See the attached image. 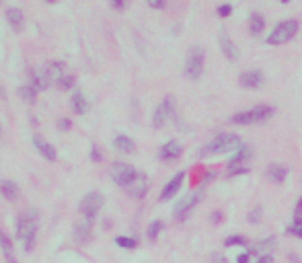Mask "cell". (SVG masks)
I'll use <instances>...</instances> for the list:
<instances>
[{"instance_id":"1","label":"cell","mask_w":302,"mask_h":263,"mask_svg":"<svg viewBox=\"0 0 302 263\" xmlns=\"http://www.w3.org/2000/svg\"><path fill=\"white\" fill-rule=\"evenodd\" d=\"M240 146V138L237 134H220L218 138H214L210 144H206L200 150V159H210L216 154H226V152H235Z\"/></svg>"},{"instance_id":"2","label":"cell","mask_w":302,"mask_h":263,"mask_svg":"<svg viewBox=\"0 0 302 263\" xmlns=\"http://www.w3.org/2000/svg\"><path fill=\"white\" fill-rule=\"evenodd\" d=\"M275 113V109L271 105H257L253 109H247V111H240V113H235L230 117L232 124L237 126H251V124H261V121H267L271 115Z\"/></svg>"},{"instance_id":"3","label":"cell","mask_w":302,"mask_h":263,"mask_svg":"<svg viewBox=\"0 0 302 263\" xmlns=\"http://www.w3.org/2000/svg\"><path fill=\"white\" fill-rule=\"evenodd\" d=\"M16 236L25 243V249L33 251L35 249V239H37V216L35 212H27L25 216H21L19 226H16Z\"/></svg>"},{"instance_id":"4","label":"cell","mask_w":302,"mask_h":263,"mask_svg":"<svg viewBox=\"0 0 302 263\" xmlns=\"http://www.w3.org/2000/svg\"><path fill=\"white\" fill-rule=\"evenodd\" d=\"M298 29H300L298 21H294V19L282 21L271 29L270 35H267V43H270V46H284V43H288L296 37Z\"/></svg>"},{"instance_id":"5","label":"cell","mask_w":302,"mask_h":263,"mask_svg":"<svg viewBox=\"0 0 302 263\" xmlns=\"http://www.w3.org/2000/svg\"><path fill=\"white\" fill-rule=\"evenodd\" d=\"M204 62H206V51L202 48H191L185 62V76L197 81L204 74Z\"/></svg>"},{"instance_id":"6","label":"cell","mask_w":302,"mask_h":263,"mask_svg":"<svg viewBox=\"0 0 302 263\" xmlns=\"http://www.w3.org/2000/svg\"><path fill=\"white\" fill-rule=\"evenodd\" d=\"M103 204H105V199H103V196L99 194V191H89V194L80 199V214H82V218H91V220H95L97 214L101 212Z\"/></svg>"},{"instance_id":"7","label":"cell","mask_w":302,"mask_h":263,"mask_svg":"<svg viewBox=\"0 0 302 263\" xmlns=\"http://www.w3.org/2000/svg\"><path fill=\"white\" fill-rule=\"evenodd\" d=\"M175 117V99L173 97H165L162 103L154 109V115H152V126L160 130L169 124V119Z\"/></svg>"},{"instance_id":"8","label":"cell","mask_w":302,"mask_h":263,"mask_svg":"<svg viewBox=\"0 0 302 263\" xmlns=\"http://www.w3.org/2000/svg\"><path fill=\"white\" fill-rule=\"evenodd\" d=\"M136 175H138V171L127 163H113L111 164V179H113L119 187H127L129 183L136 179Z\"/></svg>"},{"instance_id":"9","label":"cell","mask_w":302,"mask_h":263,"mask_svg":"<svg viewBox=\"0 0 302 263\" xmlns=\"http://www.w3.org/2000/svg\"><path fill=\"white\" fill-rule=\"evenodd\" d=\"M200 199H202V191H193V194H187V196L175 206V218H177V220H187L189 214H191V210H193L197 204H200Z\"/></svg>"},{"instance_id":"10","label":"cell","mask_w":302,"mask_h":263,"mask_svg":"<svg viewBox=\"0 0 302 263\" xmlns=\"http://www.w3.org/2000/svg\"><path fill=\"white\" fill-rule=\"evenodd\" d=\"M263 82H265V74L261 72V70H245V72L238 76V84L247 91L261 89Z\"/></svg>"},{"instance_id":"11","label":"cell","mask_w":302,"mask_h":263,"mask_svg":"<svg viewBox=\"0 0 302 263\" xmlns=\"http://www.w3.org/2000/svg\"><path fill=\"white\" fill-rule=\"evenodd\" d=\"M218 43H220V49H222L224 58L230 60V62H237L238 56H240V54H238V48H237V43L228 37V33L224 31V29L218 33Z\"/></svg>"},{"instance_id":"12","label":"cell","mask_w":302,"mask_h":263,"mask_svg":"<svg viewBox=\"0 0 302 263\" xmlns=\"http://www.w3.org/2000/svg\"><path fill=\"white\" fill-rule=\"evenodd\" d=\"M183 181H185V173H177L175 177L165 185V189L160 191V201H169L171 197H175L179 194L181 185H183Z\"/></svg>"},{"instance_id":"13","label":"cell","mask_w":302,"mask_h":263,"mask_svg":"<svg viewBox=\"0 0 302 263\" xmlns=\"http://www.w3.org/2000/svg\"><path fill=\"white\" fill-rule=\"evenodd\" d=\"M265 175H267V179H270L271 183L282 185V183H286V179H288V166L280 164V163H271L270 166H267Z\"/></svg>"},{"instance_id":"14","label":"cell","mask_w":302,"mask_h":263,"mask_svg":"<svg viewBox=\"0 0 302 263\" xmlns=\"http://www.w3.org/2000/svg\"><path fill=\"white\" fill-rule=\"evenodd\" d=\"M126 189H127V194L132 196L134 199H142V197L146 196V191H148V179H146L144 175L138 173V175H136V179H134L132 183H129V185H127Z\"/></svg>"},{"instance_id":"15","label":"cell","mask_w":302,"mask_h":263,"mask_svg":"<svg viewBox=\"0 0 302 263\" xmlns=\"http://www.w3.org/2000/svg\"><path fill=\"white\" fill-rule=\"evenodd\" d=\"M181 154H183V148H181V144L175 142V140H171V142L162 144L160 146V152H159V156H160L162 161H177Z\"/></svg>"},{"instance_id":"16","label":"cell","mask_w":302,"mask_h":263,"mask_svg":"<svg viewBox=\"0 0 302 263\" xmlns=\"http://www.w3.org/2000/svg\"><path fill=\"white\" fill-rule=\"evenodd\" d=\"M49 82H51V78H49V74H48V68L37 66V68L31 70V84L35 86V89H41V91L48 89Z\"/></svg>"},{"instance_id":"17","label":"cell","mask_w":302,"mask_h":263,"mask_svg":"<svg viewBox=\"0 0 302 263\" xmlns=\"http://www.w3.org/2000/svg\"><path fill=\"white\" fill-rule=\"evenodd\" d=\"M74 236L79 239V243H89L93 239V220L91 218H82V220H79Z\"/></svg>"},{"instance_id":"18","label":"cell","mask_w":302,"mask_h":263,"mask_svg":"<svg viewBox=\"0 0 302 263\" xmlns=\"http://www.w3.org/2000/svg\"><path fill=\"white\" fill-rule=\"evenodd\" d=\"M33 144H35V148H37V152L43 156L46 161H49V163H54L56 159H58V152H56V148L51 146L49 142H43V140L35 134L33 136Z\"/></svg>"},{"instance_id":"19","label":"cell","mask_w":302,"mask_h":263,"mask_svg":"<svg viewBox=\"0 0 302 263\" xmlns=\"http://www.w3.org/2000/svg\"><path fill=\"white\" fill-rule=\"evenodd\" d=\"M251 156H253V148L247 146V144H240L237 150L232 152L228 164H247L249 161H251Z\"/></svg>"},{"instance_id":"20","label":"cell","mask_w":302,"mask_h":263,"mask_svg":"<svg viewBox=\"0 0 302 263\" xmlns=\"http://www.w3.org/2000/svg\"><path fill=\"white\" fill-rule=\"evenodd\" d=\"M6 21L15 31H21L23 25H25V15H23L21 8L11 6V8H6Z\"/></svg>"},{"instance_id":"21","label":"cell","mask_w":302,"mask_h":263,"mask_svg":"<svg viewBox=\"0 0 302 263\" xmlns=\"http://www.w3.org/2000/svg\"><path fill=\"white\" fill-rule=\"evenodd\" d=\"M113 146L117 148L119 152H124V154H132L136 150V142L129 136H124V134L113 140Z\"/></svg>"},{"instance_id":"22","label":"cell","mask_w":302,"mask_h":263,"mask_svg":"<svg viewBox=\"0 0 302 263\" xmlns=\"http://www.w3.org/2000/svg\"><path fill=\"white\" fill-rule=\"evenodd\" d=\"M265 16L259 15V13H253L251 16H249V31H251V35H261L265 31Z\"/></svg>"},{"instance_id":"23","label":"cell","mask_w":302,"mask_h":263,"mask_svg":"<svg viewBox=\"0 0 302 263\" xmlns=\"http://www.w3.org/2000/svg\"><path fill=\"white\" fill-rule=\"evenodd\" d=\"M0 191H2V196H4L8 201L19 199V187H16V183L11 181V179H4L2 183H0Z\"/></svg>"},{"instance_id":"24","label":"cell","mask_w":302,"mask_h":263,"mask_svg":"<svg viewBox=\"0 0 302 263\" xmlns=\"http://www.w3.org/2000/svg\"><path fill=\"white\" fill-rule=\"evenodd\" d=\"M19 97L25 101V103H35V99H37V89L33 84H25V86H21L19 89Z\"/></svg>"},{"instance_id":"25","label":"cell","mask_w":302,"mask_h":263,"mask_svg":"<svg viewBox=\"0 0 302 263\" xmlns=\"http://www.w3.org/2000/svg\"><path fill=\"white\" fill-rule=\"evenodd\" d=\"M48 68V74H49V78L54 82H60L64 78V64L62 62H51L49 66H46Z\"/></svg>"},{"instance_id":"26","label":"cell","mask_w":302,"mask_h":263,"mask_svg":"<svg viewBox=\"0 0 302 263\" xmlns=\"http://www.w3.org/2000/svg\"><path fill=\"white\" fill-rule=\"evenodd\" d=\"M72 107H74V111L79 113V115H84V113L89 111V101L84 99L82 93H76L72 97Z\"/></svg>"},{"instance_id":"27","label":"cell","mask_w":302,"mask_h":263,"mask_svg":"<svg viewBox=\"0 0 302 263\" xmlns=\"http://www.w3.org/2000/svg\"><path fill=\"white\" fill-rule=\"evenodd\" d=\"M162 229H165V222H162V220H154V222H150V226H148V230H146V234H148V239H150V241H157V239H159V234L162 232Z\"/></svg>"},{"instance_id":"28","label":"cell","mask_w":302,"mask_h":263,"mask_svg":"<svg viewBox=\"0 0 302 263\" xmlns=\"http://www.w3.org/2000/svg\"><path fill=\"white\" fill-rule=\"evenodd\" d=\"M224 247H247V239L243 234H230L224 241Z\"/></svg>"},{"instance_id":"29","label":"cell","mask_w":302,"mask_h":263,"mask_svg":"<svg viewBox=\"0 0 302 263\" xmlns=\"http://www.w3.org/2000/svg\"><path fill=\"white\" fill-rule=\"evenodd\" d=\"M249 171H251V166H249V164H228V166H226L228 177H237V175H247Z\"/></svg>"},{"instance_id":"30","label":"cell","mask_w":302,"mask_h":263,"mask_svg":"<svg viewBox=\"0 0 302 263\" xmlns=\"http://www.w3.org/2000/svg\"><path fill=\"white\" fill-rule=\"evenodd\" d=\"M263 220V206H255L253 210H249V214H247V222H251V224H259Z\"/></svg>"},{"instance_id":"31","label":"cell","mask_w":302,"mask_h":263,"mask_svg":"<svg viewBox=\"0 0 302 263\" xmlns=\"http://www.w3.org/2000/svg\"><path fill=\"white\" fill-rule=\"evenodd\" d=\"M115 245H117V247H122V249L132 251V249L138 247V241L132 239V236H117V239H115Z\"/></svg>"},{"instance_id":"32","label":"cell","mask_w":302,"mask_h":263,"mask_svg":"<svg viewBox=\"0 0 302 263\" xmlns=\"http://www.w3.org/2000/svg\"><path fill=\"white\" fill-rule=\"evenodd\" d=\"M0 249H2V253H4V257H11V255H15L13 253V243H11V239L0 230Z\"/></svg>"},{"instance_id":"33","label":"cell","mask_w":302,"mask_h":263,"mask_svg":"<svg viewBox=\"0 0 302 263\" xmlns=\"http://www.w3.org/2000/svg\"><path fill=\"white\" fill-rule=\"evenodd\" d=\"M255 247H247V251L245 253H240V255L237 257V263H251V257L255 255Z\"/></svg>"},{"instance_id":"34","label":"cell","mask_w":302,"mask_h":263,"mask_svg":"<svg viewBox=\"0 0 302 263\" xmlns=\"http://www.w3.org/2000/svg\"><path fill=\"white\" fill-rule=\"evenodd\" d=\"M74 84H76V78H74V76H64L62 81L58 82V86H60V89H62V91H68V89H72Z\"/></svg>"},{"instance_id":"35","label":"cell","mask_w":302,"mask_h":263,"mask_svg":"<svg viewBox=\"0 0 302 263\" xmlns=\"http://www.w3.org/2000/svg\"><path fill=\"white\" fill-rule=\"evenodd\" d=\"M232 15V4H220L218 6V16L220 19H228Z\"/></svg>"},{"instance_id":"36","label":"cell","mask_w":302,"mask_h":263,"mask_svg":"<svg viewBox=\"0 0 302 263\" xmlns=\"http://www.w3.org/2000/svg\"><path fill=\"white\" fill-rule=\"evenodd\" d=\"M146 2H148V6L154 8V11H162V8H167L169 0H146Z\"/></svg>"},{"instance_id":"37","label":"cell","mask_w":302,"mask_h":263,"mask_svg":"<svg viewBox=\"0 0 302 263\" xmlns=\"http://www.w3.org/2000/svg\"><path fill=\"white\" fill-rule=\"evenodd\" d=\"M294 222L296 224H302V196L296 201V208H294Z\"/></svg>"},{"instance_id":"38","label":"cell","mask_w":302,"mask_h":263,"mask_svg":"<svg viewBox=\"0 0 302 263\" xmlns=\"http://www.w3.org/2000/svg\"><path fill=\"white\" fill-rule=\"evenodd\" d=\"M288 234H292V236H296V239H302V224H292L290 229H288Z\"/></svg>"},{"instance_id":"39","label":"cell","mask_w":302,"mask_h":263,"mask_svg":"<svg viewBox=\"0 0 302 263\" xmlns=\"http://www.w3.org/2000/svg\"><path fill=\"white\" fill-rule=\"evenodd\" d=\"M127 4H129V0H111V6H113L115 11H124Z\"/></svg>"},{"instance_id":"40","label":"cell","mask_w":302,"mask_h":263,"mask_svg":"<svg viewBox=\"0 0 302 263\" xmlns=\"http://www.w3.org/2000/svg\"><path fill=\"white\" fill-rule=\"evenodd\" d=\"M210 263H230L224 255H220V253H212L210 255Z\"/></svg>"},{"instance_id":"41","label":"cell","mask_w":302,"mask_h":263,"mask_svg":"<svg viewBox=\"0 0 302 263\" xmlns=\"http://www.w3.org/2000/svg\"><path fill=\"white\" fill-rule=\"evenodd\" d=\"M70 128H72V121H70V119H66V117H64V119H60V121H58V130L68 132Z\"/></svg>"},{"instance_id":"42","label":"cell","mask_w":302,"mask_h":263,"mask_svg":"<svg viewBox=\"0 0 302 263\" xmlns=\"http://www.w3.org/2000/svg\"><path fill=\"white\" fill-rule=\"evenodd\" d=\"M210 220H212V224H220V222L224 220V216H222V212H220V210H216V212H212Z\"/></svg>"},{"instance_id":"43","label":"cell","mask_w":302,"mask_h":263,"mask_svg":"<svg viewBox=\"0 0 302 263\" xmlns=\"http://www.w3.org/2000/svg\"><path fill=\"white\" fill-rule=\"evenodd\" d=\"M91 161H95V163L103 161V154L99 152V148H93V150H91Z\"/></svg>"},{"instance_id":"44","label":"cell","mask_w":302,"mask_h":263,"mask_svg":"<svg viewBox=\"0 0 302 263\" xmlns=\"http://www.w3.org/2000/svg\"><path fill=\"white\" fill-rule=\"evenodd\" d=\"M257 263H273V257L271 255H261L257 259Z\"/></svg>"},{"instance_id":"45","label":"cell","mask_w":302,"mask_h":263,"mask_svg":"<svg viewBox=\"0 0 302 263\" xmlns=\"http://www.w3.org/2000/svg\"><path fill=\"white\" fill-rule=\"evenodd\" d=\"M0 99H6V91H4L2 84H0Z\"/></svg>"},{"instance_id":"46","label":"cell","mask_w":302,"mask_h":263,"mask_svg":"<svg viewBox=\"0 0 302 263\" xmlns=\"http://www.w3.org/2000/svg\"><path fill=\"white\" fill-rule=\"evenodd\" d=\"M6 261H8V263H19V261H16V259H15V255H11V257H6Z\"/></svg>"},{"instance_id":"47","label":"cell","mask_w":302,"mask_h":263,"mask_svg":"<svg viewBox=\"0 0 302 263\" xmlns=\"http://www.w3.org/2000/svg\"><path fill=\"white\" fill-rule=\"evenodd\" d=\"M280 2H282V4H288V2H290V0H280Z\"/></svg>"},{"instance_id":"48","label":"cell","mask_w":302,"mask_h":263,"mask_svg":"<svg viewBox=\"0 0 302 263\" xmlns=\"http://www.w3.org/2000/svg\"><path fill=\"white\" fill-rule=\"evenodd\" d=\"M46 2H49V4H54V2H56V0H46Z\"/></svg>"},{"instance_id":"49","label":"cell","mask_w":302,"mask_h":263,"mask_svg":"<svg viewBox=\"0 0 302 263\" xmlns=\"http://www.w3.org/2000/svg\"><path fill=\"white\" fill-rule=\"evenodd\" d=\"M0 134H2V132H0Z\"/></svg>"}]
</instances>
